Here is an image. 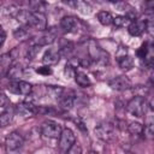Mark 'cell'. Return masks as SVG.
I'll return each mask as SVG.
<instances>
[{
  "label": "cell",
  "instance_id": "1",
  "mask_svg": "<svg viewBox=\"0 0 154 154\" xmlns=\"http://www.w3.org/2000/svg\"><path fill=\"white\" fill-rule=\"evenodd\" d=\"M148 102L143 96L135 95L128 103H126V111L131 113L135 117H143L147 113Z\"/></svg>",
  "mask_w": 154,
  "mask_h": 154
},
{
  "label": "cell",
  "instance_id": "2",
  "mask_svg": "<svg viewBox=\"0 0 154 154\" xmlns=\"http://www.w3.org/2000/svg\"><path fill=\"white\" fill-rule=\"evenodd\" d=\"M95 135L97 136V138L108 142L113 138V134H114V125L109 122H101L95 126Z\"/></svg>",
  "mask_w": 154,
  "mask_h": 154
},
{
  "label": "cell",
  "instance_id": "3",
  "mask_svg": "<svg viewBox=\"0 0 154 154\" xmlns=\"http://www.w3.org/2000/svg\"><path fill=\"white\" fill-rule=\"evenodd\" d=\"M61 126L60 124L53 122V120H46L41 125V134L48 138H58L61 134Z\"/></svg>",
  "mask_w": 154,
  "mask_h": 154
},
{
  "label": "cell",
  "instance_id": "4",
  "mask_svg": "<svg viewBox=\"0 0 154 154\" xmlns=\"http://www.w3.org/2000/svg\"><path fill=\"white\" fill-rule=\"evenodd\" d=\"M89 57L93 59V61H96L99 64H102V65H106L108 63V53L105 52L103 49H101L94 41L90 42V46H89Z\"/></svg>",
  "mask_w": 154,
  "mask_h": 154
},
{
  "label": "cell",
  "instance_id": "5",
  "mask_svg": "<svg viewBox=\"0 0 154 154\" xmlns=\"http://www.w3.org/2000/svg\"><path fill=\"white\" fill-rule=\"evenodd\" d=\"M75 142H76V137L70 128H65L64 130H61V134L59 136V148L61 152H67L69 148Z\"/></svg>",
  "mask_w": 154,
  "mask_h": 154
},
{
  "label": "cell",
  "instance_id": "6",
  "mask_svg": "<svg viewBox=\"0 0 154 154\" xmlns=\"http://www.w3.org/2000/svg\"><path fill=\"white\" fill-rule=\"evenodd\" d=\"M23 144H24V140H23L22 135L16 131L11 132L5 138V148L7 152H16V150L20 149Z\"/></svg>",
  "mask_w": 154,
  "mask_h": 154
},
{
  "label": "cell",
  "instance_id": "7",
  "mask_svg": "<svg viewBox=\"0 0 154 154\" xmlns=\"http://www.w3.org/2000/svg\"><path fill=\"white\" fill-rule=\"evenodd\" d=\"M29 25L34 26L36 30L38 31H45L47 29V20H46V16L43 12H36V11H31L30 12V20H29Z\"/></svg>",
  "mask_w": 154,
  "mask_h": 154
},
{
  "label": "cell",
  "instance_id": "8",
  "mask_svg": "<svg viewBox=\"0 0 154 154\" xmlns=\"http://www.w3.org/2000/svg\"><path fill=\"white\" fill-rule=\"evenodd\" d=\"M108 85L113 90L123 91V90H126V89H130L131 88V81L126 76H117V77L112 78L108 82Z\"/></svg>",
  "mask_w": 154,
  "mask_h": 154
},
{
  "label": "cell",
  "instance_id": "9",
  "mask_svg": "<svg viewBox=\"0 0 154 154\" xmlns=\"http://www.w3.org/2000/svg\"><path fill=\"white\" fill-rule=\"evenodd\" d=\"M55 38H57V32H55L54 28H52V29L47 30L42 36H40V37H37L36 40L31 41V45H36V46H38V47L48 46V45L53 43V42L55 41Z\"/></svg>",
  "mask_w": 154,
  "mask_h": 154
},
{
  "label": "cell",
  "instance_id": "10",
  "mask_svg": "<svg viewBox=\"0 0 154 154\" xmlns=\"http://www.w3.org/2000/svg\"><path fill=\"white\" fill-rule=\"evenodd\" d=\"M148 28L147 20H131L128 26V31L131 36H141Z\"/></svg>",
  "mask_w": 154,
  "mask_h": 154
},
{
  "label": "cell",
  "instance_id": "11",
  "mask_svg": "<svg viewBox=\"0 0 154 154\" xmlns=\"http://www.w3.org/2000/svg\"><path fill=\"white\" fill-rule=\"evenodd\" d=\"M60 26L64 32H76L78 29V20L73 16H65L60 20Z\"/></svg>",
  "mask_w": 154,
  "mask_h": 154
},
{
  "label": "cell",
  "instance_id": "12",
  "mask_svg": "<svg viewBox=\"0 0 154 154\" xmlns=\"http://www.w3.org/2000/svg\"><path fill=\"white\" fill-rule=\"evenodd\" d=\"M58 100H59V105L63 109H71L75 103V95L72 91L67 93V91L63 90L61 94L58 96Z\"/></svg>",
  "mask_w": 154,
  "mask_h": 154
},
{
  "label": "cell",
  "instance_id": "13",
  "mask_svg": "<svg viewBox=\"0 0 154 154\" xmlns=\"http://www.w3.org/2000/svg\"><path fill=\"white\" fill-rule=\"evenodd\" d=\"M17 112L23 116V117H28V116H31V114H36V106H34L32 103L30 102H26V101H23L17 105Z\"/></svg>",
  "mask_w": 154,
  "mask_h": 154
},
{
  "label": "cell",
  "instance_id": "14",
  "mask_svg": "<svg viewBox=\"0 0 154 154\" xmlns=\"http://www.w3.org/2000/svg\"><path fill=\"white\" fill-rule=\"evenodd\" d=\"M60 59V54L58 51H54V49H48L45 52L43 57H42V63L45 65H54L59 61Z\"/></svg>",
  "mask_w": 154,
  "mask_h": 154
},
{
  "label": "cell",
  "instance_id": "15",
  "mask_svg": "<svg viewBox=\"0 0 154 154\" xmlns=\"http://www.w3.org/2000/svg\"><path fill=\"white\" fill-rule=\"evenodd\" d=\"M22 75H23V67L19 64H14V65H12V66L8 67L7 76H8L10 79L17 81L19 77H22Z\"/></svg>",
  "mask_w": 154,
  "mask_h": 154
},
{
  "label": "cell",
  "instance_id": "16",
  "mask_svg": "<svg viewBox=\"0 0 154 154\" xmlns=\"http://www.w3.org/2000/svg\"><path fill=\"white\" fill-rule=\"evenodd\" d=\"M117 60H118L119 67L123 71H129V70H131L134 67V59L128 54L122 57V58H119V59H117Z\"/></svg>",
  "mask_w": 154,
  "mask_h": 154
},
{
  "label": "cell",
  "instance_id": "17",
  "mask_svg": "<svg viewBox=\"0 0 154 154\" xmlns=\"http://www.w3.org/2000/svg\"><path fill=\"white\" fill-rule=\"evenodd\" d=\"M75 81H76V83L79 85V87H83V88H85V87H89L90 84H91V81L89 79V77L84 73V72H81V71H76V73H75Z\"/></svg>",
  "mask_w": 154,
  "mask_h": 154
},
{
  "label": "cell",
  "instance_id": "18",
  "mask_svg": "<svg viewBox=\"0 0 154 154\" xmlns=\"http://www.w3.org/2000/svg\"><path fill=\"white\" fill-rule=\"evenodd\" d=\"M30 12L28 10H17L14 13V17L17 18V20L19 23H22L23 25H29V20H30ZM30 26V25H29Z\"/></svg>",
  "mask_w": 154,
  "mask_h": 154
},
{
  "label": "cell",
  "instance_id": "19",
  "mask_svg": "<svg viewBox=\"0 0 154 154\" xmlns=\"http://www.w3.org/2000/svg\"><path fill=\"white\" fill-rule=\"evenodd\" d=\"M126 129L134 136H138V135L143 134V125L141 123H138V122H131V123H129V125L126 126Z\"/></svg>",
  "mask_w": 154,
  "mask_h": 154
},
{
  "label": "cell",
  "instance_id": "20",
  "mask_svg": "<svg viewBox=\"0 0 154 154\" xmlns=\"http://www.w3.org/2000/svg\"><path fill=\"white\" fill-rule=\"evenodd\" d=\"M131 23V19L128 16H117L116 18H113L112 24L116 28H124V26H129V24Z\"/></svg>",
  "mask_w": 154,
  "mask_h": 154
},
{
  "label": "cell",
  "instance_id": "21",
  "mask_svg": "<svg viewBox=\"0 0 154 154\" xmlns=\"http://www.w3.org/2000/svg\"><path fill=\"white\" fill-rule=\"evenodd\" d=\"M73 7H76L83 14H90L91 13V6L87 1H84V0H76Z\"/></svg>",
  "mask_w": 154,
  "mask_h": 154
},
{
  "label": "cell",
  "instance_id": "22",
  "mask_svg": "<svg viewBox=\"0 0 154 154\" xmlns=\"http://www.w3.org/2000/svg\"><path fill=\"white\" fill-rule=\"evenodd\" d=\"M32 93V85L25 81H18V94L30 95Z\"/></svg>",
  "mask_w": 154,
  "mask_h": 154
},
{
  "label": "cell",
  "instance_id": "23",
  "mask_svg": "<svg viewBox=\"0 0 154 154\" xmlns=\"http://www.w3.org/2000/svg\"><path fill=\"white\" fill-rule=\"evenodd\" d=\"M97 19L102 25H109V24H112L113 17L108 11H100L97 13Z\"/></svg>",
  "mask_w": 154,
  "mask_h": 154
},
{
  "label": "cell",
  "instance_id": "24",
  "mask_svg": "<svg viewBox=\"0 0 154 154\" xmlns=\"http://www.w3.org/2000/svg\"><path fill=\"white\" fill-rule=\"evenodd\" d=\"M12 118H13V116H12V112L11 111H4L1 114H0V128H5V126H7L11 122H12Z\"/></svg>",
  "mask_w": 154,
  "mask_h": 154
},
{
  "label": "cell",
  "instance_id": "25",
  "mask_svg": "<svg viewBox=\"0 0 154 154\" xmlns=\"http://www.w3.org/2000/svg\"><path fill=\"white\" fill-rule=\"evenodd\" d=\"M143 132L147 135V137L152 138L153 137V134H154V124H153V120L152 118H148L144 128H143Z\"/></svg>",
  "mask_w": 154,
  "mask_h": 154
},
{
  "label": "cell",
  "instance_id": "26",
  "mask_svg": "<svg viewBox=\"0 0 154 154\" xmlns=\"http://www.w3.org/2000/svg\"><path fill=\"white\" fill-rule=\"evenodd\" d=\"M38 49H40V48H38V46H36V45H31V46L28 48L26 53H25L26 59H28V60H32V59L36 57V54H37Z\"/></svg>",
  "mask_w": 154,
  "mask_h": 154
},
{
  "label": "cell",
  "instance_id": "27",
  "mask_svg": "<svg viewBox=\"0 0 154 154\" xmlns=\"http://www.w3.org/2000/svg\"><path fill=\"white\" fill-rule=\"evenodd\" d=\"M148 51H149V48H148V43L144 42V43L137 49V55H138V58H141V59H146L147 55H148Z\"/></svg>",
  "mask_w": 154,
  "mask_h": 154
},
{
  "label": "cell",
  "instance_id": "28",
  "mask_svg": "<svg viewBox=\"0 0 154 154\" xmlns=\"http://www.w3.org/2000/svg\"><path fill=\"white\" fill-rule=\"evenodd\" d=\"M13 35H14V37L18 38V40H25V38L29 36V32H28L26 29L20 28V29H18V30H16Z\"/></svg>",
  "mask_w": 154,
  "mask_h": 154
},
{
  "label": "cell",
  "instance_id": "29",
  "mask_svg": "<svg viewBox=\"0 0 154 154\" xmlns=\"http://www.w3.org/2000/svg\"><path fill=\"white\" fill-rule=\"evenodd\" d=\"M64 73H65V76H67L69 78H71V77H73V76H75V73H76V67H75V66H72L70 63H67V64H66V66H65Z\"/></svg>",
  "mask_w": 154,
  "mask_h": 154
},
{
  "label": "cell",
  "instance_id": "30",
  "mask_svg": "<svg viewBox=\"0 0 154 154\" xmlns=\"http://www.w3.org/2000/svg\"><path fill=\"white\" fill-rule=\"evenodd\" d=\"M36 72L40 75H43V76H48V75H52V69L49 67V65H43V66H40L38 69H36Z\"/></svg>",
  "mask_w": 154,
  "mask_h": 154
},
{
  "label": "cell",
  "instance_id": "31",
  "mask_svg": "<svg viewBox=\"0 0 154 154\" xmlns=\"http://www.w3.org/2000/svg\"><path fill=\"white\" fill-rule=\"evenodd\" d=\"M67 153H71V154H79V153H82V148H81V146L78 144V143H73L70 148H69V150H67Z\"/></svg>",
  "mask_w": 154,
  "mask_h": 154
},
{
  "label": "cell",
  "instance_id": "32",
  "mask_svg": "<svg viewBox=\"0 0 154 154\" xmlns=\"http://www.w3.org/2000/svg\"><path fill=\"white\" fill-rule=\"evenodd\" d=\"M78 60H79V65L82 67H89L91 65V63H93V59L90 57H88V58H81Z\"/></svg>",
  "mask_w": 154,
  "mask_h": 154
},
{
  "label": "cell",
  "instance_id": "33",
  "mask_svg": "<svg viewBox=\"0 0 154 154\" xmlns=\"http://www.w3.org/2000/svg\"><path fill=\"white\" fill-rule=\"evenodd\" d=\"M7 90H10L13 94H18V81H12L7 85Z\"/></svg>",
  "mask_w": 154,
  "mask_h": 154
},
{
  "label": "cell",
  "instance_id": "34",
  "mask_svg": "<svg viewBox=\"0 0 154 154\" xmlns=\"http://www.w3.org/2000/svg\"><path fill=\"white\" fill-rule=\"evenodd\" d=\"M8 103H10V100H8V97H7L5 94L0 93V107H6Z\"/></svg>",
  "mask_w": 154,
  "mask_h": 154
},
{
  "label": "cell",
  "instance_id": "35",
  "mask_svg": "<svg viewBox=\"0 0 154 154\" xmlns=\"http://www.w3.org/2000/svg\"><path fill=\"white\" fill-rule=\"evenodd\" d=\"M126 54H128V49H126V47H120V48L118 49L116 57H117V59H119V58H122V57H124V55H126Z\"/></svg>",
  "mask_w": 154,
  "mask_h": 154
},
{
  "label": "cell",
  "instance_id": "36",
  "mask_svg": "<svg viewBox=\"0 0 154 154\" xmlns=\"http://www.w3.org/2000/svg\"><path fill=\"white\" fill-rule=\"evenodd\" d=\"M5 40H6V32L4 30L0 31V48L2 47V45L5 43Z\"/></svg>",
  "mask_w": 154,
  "mask_h": 154
},
{
  "label": "cell",
  "instance_id": "37",
  "mask_svg": "<svg viewBox=\"0 0 154 154\" xmlns=\"http://www.w3.org/2000/svg\"><path fill=\"white\" fill-rule=\"evenodd\" d=\"M63 2H65V4H67V5H70V6H75V2H76V0H61Z\"/></svg>",
  "mask_w": 154,
  "mask_h": 154
},
{
  "label": "cell",
  "instance_id": "38",
  "mask_svg": "<svg viewBox=\"0 0 154 154\" xmlns=\"http://www.w3.org/2000/svg\"><path fill=\"white\" fill-rule=\"evenodd\" d=\"M107 1H109V2H119V1H122V0H107Z\"/></svg>",
  "mask_w": 154,
  "mask_h": 154
},
{
  "label": "cell",
  "instance_id": "39",
  "mask_svg": "<svg viewBox=\"0 0 154 154\" xmlns=\"http://www.w3.org/2000/svg\"><path fill=\"white\" fill-rule=\"evenodd\" d=\"M1 30H2V26H1V25H0V31H1Z\"/></svg>",
  "mask_w": 154,
  "mask_h": 154
},
{
  "label": "cell",
  "instance_id": "40",
  "mask_svg": "<svg viewBox=\"0 0 154 154\" xmlns=\"http://www.w3.org/2000/svg\"><path fill=\"white\" fill-rule=\"evenodd\" d=\"M29 1H30V0H29Z\"/></svg>",
  "mask_w": 154,
  "mask_h": 154
}]
</instances>
